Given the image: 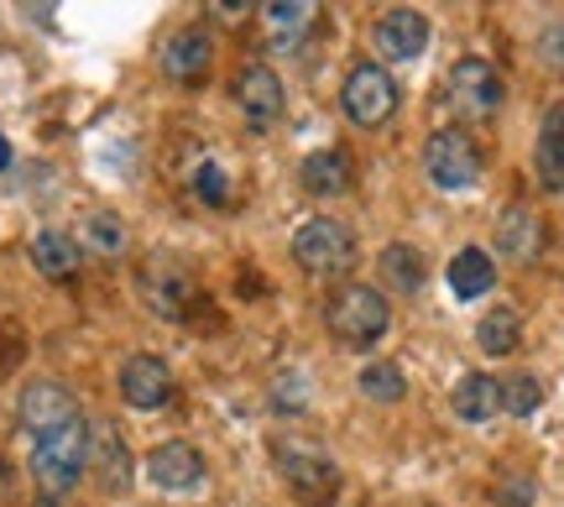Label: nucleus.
I'll return each mask as SVG.
<instances>
[{"label": "nucleus", "instance_id": "19", "mask_svg": "<svg viewBox=\"0 0 564 507\" xmlns=\"http://www.w3.org/2000/svg\"><path fill=\"white\" fill-rule=\"evenodd\" d=\"M533 173L549 194H564V105H554L539 126V147H533Z\"/></svg>", "mask_w": 564, "mask_h": 507}, {"label": "nucleus", "instance_id": "13", "mask_svg": "<svg viewBox=\"0 0 564 507\" xmlns=\"http://www.w3.org/2000/svg\"><path fill=\"white\" fill-rule=\"evenodd\" d=\"M236 105H241V116H246L251 131L278 126V116H282V79L267 68V63H251V68H241V79H236Z\"/></svg>", "mask_w": 564, "mask_h": 507}, {"label": "nucleus", "instance_id": "4", "mask_svg": "<svg viewBox=\"0 0 564 507\" xmlns=\"http://www.w3.org/2000/svg\"><path fill=\"white\" fill-rule=\"evenodd\" d=\"M293 262L303 272H314V278H345L356 267V236H350V225L329 220V215L303 220L299 236H293Z\"/></svg>", "mask_w": 564, "mask_h": 507}, {"label": "nucleus", "instance_id": "33", "mask_svg": "<svg viewBox=\"0 0 564 507\" xmlns=\"http://www.w3.org/2000/svg\"><path fill=\"white\" fill-rule=\"evenodd\" d=\"M37 507H58V497H42V503Z\"/></svg>", "mask_w": 564, "mask_h": 507}, {"label": "nucleus", "instance_id": "2", "mask_svg": "<svg viewBox=\"0 0 564 507\" xmlns=\"http://www.w3.org/2000/svg\"><path fill=\"white\" fill-rule=\"evenodd\" d=\"M324 325L345 345H377L387 335V325H392V309H387V299L377 288L345 283L340 293L324 304Z\"/></svg>", "mask_w": 564, "mask_h": 507}, {"label": "nucleus", "instance_id": "32", "mask_svg": "<svg viewBox=\"0 0 564 507\" xmlns=\"http://www.w3.org/2000/svg\"><path fill=\"white\" fill-rule=\"evenodd\" d=\"M6 168H11V142L0 137V173H6Z\"/></svg>", "mask_w": 564, "mask_h": 507}, {"label": "nucleus", "instance_id": "22", "mask_svg": "<svg viewBox=\"0 0 564 507\" xmlns=\"http://www.w3.org/2000/svg\"><path fill=\"white\" fill-rule=\"evenodd\" d=\"M491 283H497V267H491V257H486L481 246H465V251L449 257V288H455V299H481V293H491Z\"/></svg>", "mask_w": 564, "mask_h": 507}, {"label": "nucleus", "instance_id": "17", "mask_svg": "<svg viewBox=\"0 0 564 507\" xmlns=\"http://www.w3.org/2000/svg\"><path fill=\"white\" fill-rule=\"evenodd\" d=\"M299 183L308 194H319V199H335V194H345V188L356 183V168H350V158H345L340 147H324V152H308V158H303Z\"/></svg>", "mask_w": 564, "mask_h": 507}, {"label": "nucleus", "instance_id": "23", "mask_svg": "<svg viewBox=\"0 0 564 507\" xmlns=\"http://www.w3.org/2000/svg\"><path fill=\"white\" fill-rule=\"evenodd\" d=\"M382 283L387 288H398V293H419L423 288V251L419 246H408V241H392L382 251Z\"/></svg>", "mask_w": 564, "mask_h": 507}, {"label": "nucleus", "instance_id": "16", "mask_svg": "<svg viewBox=\"0 0 564 507\" xmlns=\"http://www.w3.org/2000/svg\"><path fill=\"white\" fill-rule=\"evenodd\" d=\"M449 408H455V419H465V424H491L502 413V382L486 377V371H465L460 382H455V392H449Z\"/></svg>", "mask_w": 564, "mask_h": 507}, {"label": "nucleus", "instance_id": "31", "mask_svg": "<svg viewBox=\"0 0 564 507\" xmlns=\"http://www.w3.org/2000/svg\"><path fill=\"white\" fill-rule=\"evenodd\" d=\"M6 492H11V471H6V461H0V503H6Z\"/></svg>", "mask_w": 564, "mask_h": 507}, {"label": "nucleus", "instance_id": "15", "mask_svg": "<svg viewBox=\"0 0 564 507\" xmlns=\"http://www.w3.org/2000/svg\"><path fill=\"white\" fill-rule=\"evenodd\" d=\"M89 471L100 476L105 492H126V487H131V450H126L121 429H110V424L89 429Z\"/></svg>", "mask_w": 564, "mask_h": 507}, {"label": "nucleus", "instance_id": "9", "mask_svg": "<svg viewBox=\"0 0 564 507\" xmlns=\"http://www.w3.org/2000/svg\"><path fill=\"white\" fill-rule=\"evenodd\" d=\"M209 63H215V37L204 32L199 21L178 26L173 37L162 42V74L173 84H199L209 74Z\"/></svg>", "mask_w": 564, "mask_h": 507}, {"label": "nucleus", "instance_id": "1", "mask_svg": "<svg viewBox=\"0 0 564 507\" xmlns=\"http://www.w3.org/2000/svg\"><path fill=\"white\" fill-rule=\"evenodd\" d=\"M26 450H32V482L42 487V497L74 492L79 476L89 471V424H84V413H68L58 424L32 429Z\"/></svg>", "mask_w": 564, "mask_h": 507}, {"label": "nucleus", "instance_id": "8", "mask_svg": "<svg viewBox=\"0 0 564 507\" xmlns=\"http://www.w3.org/2000/svg\"><path fill=\"white\" fill-rule=\"evenodd\" d=\"M278 466H282V476H288V487L299 492L303 503L324 507L335 492H340V471H335V461H329V455H319V450L278 445Z\"/></svg>", "mask_w": 564, "mask_h": 507}, {"label": "nucleus", "instance_id": "24", "mask_svg": "<svg viewBox=\"0 0 564 507\" xmlns=\"http://www.w3.org/2000/svg\"><path fill=\"white\" fill-rule=\"evenodd\" d=\"M518 335H523V325H518V309L512 304L491 309L481 325H476V341H481L486 356H507V350H518Z\"/></svg>", "mask_w": 564, "mask_h": 507}, {"label": "nucleus", "instance_id": "18", "mask_svg": "<svg viewBox=\"0 0 564 507\" xmlns=\"http://www.w3.org/2000/svg\"><path fill=\"white\" fill-rule=\"evenodd\" d=\"M68 413H79V403H74V392H68L63 382L21 387V429H26V434L42 429V424H58V419H68Z\"/></svg>", "mask_w": 564, "mask_h": 507}, {"label": "nucleus", "instance_id": "27", "mask_svg": "<svg viewBox=\"0 0 564 507\" xmlns=\"http://www.w3.org/2000/svg\"><path fill=\"white\" fill-rule=\"evenodd\" d=\"M84 241H89V251H100V257H116L126 246V225H121V215H89L84 220Z\"/></svg>", "mask_w": 564, "mask_h": 507}, {"label": "nucleus", "instance_id": "12", "mask_svg": "<svg viewBox=\"0 0 564 507\" xmlns=\"http://www.w3.org/2000/svg\"><path fill=\"white\" fill-rule=\"evenodd\" d=\"M429 47V17L413 6H392L377 17V53L392 63H413Z\"/></svg>", "mask_w": 564, "mask_h": 507}, {"label": "nucleus", "instance_id": "11", "mask_svg": "<svg viewBox=\"0 0 564 507\" xmlns=\"http://www.w3.org/2000/svg\"><path fill=\"white\" fill-rule=\"evenodd\" d=\"M147 476H152V487L188 497V492L204 487V455L194 445H183V440H167V445L147 455Z\"/></svg>", "mask_w": 564, "mask_h": 507}, {"label": "nucleus", "instance_id": "3", "mask_svg": "<svg viewBox=\"0 0 564 507\" xmlns=\"http://www.w3.org/2000/svg\"><path fill=\"white\" fill-rule=\"evenodd\" d=\"M423 168H429V183L444 188V194H465L481 183V147L465 126H444L429 137L423 147Z\"/></svg>", "mask_w": 564, "mask_h": 507}, {"label": "nucleus", "instance_id": "30", "mask_svg": "<svg viewBox=\"0 0 564 507\" xmlns=\"http://www.w3.org/2000/svg\"><path fill=\"white\" fill-rule=\"evenodd\" d=\"M539 58H544L549 68H564V21L544 26V37H539Z\"/></svg>", "mask_w": 564, "mask_h": 507}, {"label": "nucleus", "instance_id": "6", "mask_svg": "<svg viewBox=\"0 0 564 507\" xmlns=\"http://www.w3.org/2000/svg\"><path fill=\"white\" fill-rule=\"evenodd\" d=\"M137 293L147 314H158V320H183L194 304H204L194 278H188V267L167 262V257H152V262L137 267Z\"/></svg>", "mask_w": 564, "mask_h": 507}, {"label": "nucleus", "instance_id": "26", "mask_svg": "<svg viewBox=\"0 0 564 507\" xmlns=\"http://www.w3.org/2000/svg\"><path fill=\"white\" fill-rule=\"evenodd\" d=\"M188 194L199 204H215V209H220V204H230V173H225L215 158H204V163L188 173Z\"/></svg>", "mask_w": 564, "mask_h": 507}, {"label": "nucleus", "instance_id": "20", "mask_svg": "<svg viewBox=\"0 0 564 507\" xmlns=\"http://www.w3.org/2000/svg\"><path fill=\"white\" fill-rule=\"evenodd\" d=\"M32 262H37L42 278H53V283H63V278H74L79 272V241L68 236V230H37L32 236Z\"/></svg>", "mask_w": 564, "mask_h": 507}, {"label": "nucleus", "instance_id": "29", "mask_svg": "<svg viewBox=\"0 0 564 507\" xmlns=\"http://www.w3.org/2000/svg\"><path fill=\"white\" fill-rule=\"evenodd\" d=\"M497 507H533V476H507L497 487Z\"/></svg>", "mask_w": 564, "mask_h": 507}, {"label": "nucleus", "instance_id": "21", "mask_svg": "<svg viewBox=\"0 0 564 507\" xmlns=\"http://www.w3.org/2000/svg\"><path fill=\"white\" fill-rule=\"evenodd\" d=\"M314 17H319V6H308V0H272V6H262V26L272 47H293L314 26Z\"/></svg>", "mask_w": 564, "mask_h": 507}, {"label": "nucleus", "instance_id": "5", "mask_svg": "<svg viewBox=\"0 0 564 507\" xmlns=\"http://www.w3.org/2000/svg\"><path fill=\"white\" fill-rule=\"evenodd\" d=\"M507 100L502 74L491 68L486 58H460L444 79V105L460 116V121H491Z\"/></svg>", "mask_w": 564, "mask_h": 507}, {"label": "nucleus", "instance_id": "28", "mask_svg": "<svg viewBox=\"0 0 564 507\" xmlns=\"http://www.w3.org/2000/svg\"><path fill=\"white\" fill-rule=\"evenodd\" d=\"M539 403H544V387H539V377L518 371V377H507V382H502V408H507V413L528 419V413H539Z\"/></svg>", "mask_w": 564, "mask_h": 507}, {"label": "nucleus", "instance_id": "10", "mask_svg": "<svg viewBox=\"0 0 564 507\" xmlns=\"http://www.w3.org/2000/svg\"><path fill=\"white\" fill-rule=\"evenodd\" d=\"M121 398H126V408H137V413L167 408L173 403V371H167V362H158V356H126Z\"/></svg>", "mask_w": 564, "mask_h": 507}, {"label": "nucleus", "instance_id": "14", "mask_svg": "<svg viewBox=\"0 0 564 507\" xmlns=\"http://www.w3.org/2000/svg\"><path fill=\"white\" fill-rule=\"evenodd\" d=\"M497 246H502L507 262H539V251H544V220L528 204H507L502 220H497Z\"/></svg>", "mask_w": 564, "mask_h": 507}, {"label": "nucleus", "instance_id": "25", "mask_svg": "<svg viewBox=\"0 0 564 507\" xmlns=\"http://www.w3.org/2000/svg\"><path fill=\"white\" fill-rule=\"evenodd\" d=\"M356 387H361L371 403H398L408 392V382H403V371L392 362H371V366H361V377H356Z\"/></svg>", "mask_w": 564, "mask_h": 507}, {"label": "nucleus", "instance_id": "7", "mask_svg": "<svg viewBox=\"0 0 564 507\" xmlns=\"http://www.w3.org/2000/svg\"><path fill=\"white\" fill-rule=\"evenodd\" d=\"M340 105L356 126H382L398 110V79L387 74L382 63H356L340 89Z\"/></svg>", "mask_w": 564, "mask_h": 507}]
</instances>
